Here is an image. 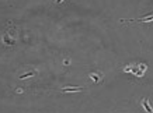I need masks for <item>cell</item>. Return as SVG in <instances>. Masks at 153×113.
I'll return each instance as SVG.
<instances>
[{
	"label": "cell",
	"mask_w": 153,
	"mask_h": 113,
	"mask_svg": "<svg viewBox=\"0 0 153 113\" xmlns=\"http://www.w3.org/2000/svg\"><path fill=\"white\" fill-rule=\"evenodd\" d=\"M122 21H129V23H150V21H153V15H148V17H142V18H132V20H122Z\"/></svg>",
	"instance_id": "1"
},
{
	"label": "cell",
	"mask_w": 153,
	"mask_h": 113,
	"mask_svg": "<svg viewBox=\"0 0 153 113\" xmlns=\"http://www.w3.org/2000/svg\"><path fill=\"white\" fill-rule=\"evenodd\" d=\"M60 91L62 92H80V91H83V87H65Z\"/></svg>",
	"instance_id": "2"
},
{
	"label": "cell",
	"mask_w": 153,
	"mask_h": 113,
	"mask_svg": "<svg viewBox=\"0 0 153 113\" xmlns=\"http://www.w3.org/2000/svg\"><path fill=\"white\" fill-rule=\"evenodd\" d=\"M3 42H4L6 45H13L14 43V36L10 35L9 32H6L4 35H3Z\"/></svg>",
	"instance_id": "3"
},
{
	"label": "cell",
	"mask_w": 153,
	"mask_h": 113,
	"mask_svg": "<svg viewBox=\"0 0 153 113\" xmlns=\"http://www.w3.org/2000/svg\"><path fill=\"white\" fill-rule=\"evenodd\" d=\"M90 78H91L94 82H100L102 78V74L101 73H91V74H90Z\"/></svg>",
	"instance_id": "4"
},
{
	"label": "cell",
	"mask_w": 153,
	"mask_h": 113,
	"mask_svg": "<svg viewBox=\"0 0 153 113\" xmlns=\"http://www.w3.org/2000/svg\"><path fill=\"white\" fill-rule=\"evenodd\" d=\"M142 103H143V108H145V110H146V112H149V113L153 112V109L150 108V105L148 103V99H143V101H142Z\"/></svg>",
	"instance_id": "5"
},
{
	"label": "cell",
	"mask_w": 153,
	"mask_h": 113,
	"mask_svg": "<svg viewBox=\"0 0 153 113\" xmlns=\"http://www.w3.org/2000/svg\"><path fill=\"white\" fill-rule=\"evenodd\" d=\"M33 76H35V71L25 73V74H23V76H20V80H24V78H27V77H33Z\"/></svg>",
	"instance_id": "6"
},
{
	"label": "cell",
	"mask_w": 153,
	"mask_h": 113,
	"mask_svg": "<svg viewBox=\"0 0 153 113\" xmlns=\"http://www.w3.org/2000/svg\"><path fill=\"white\" fill-rule=\"evenodd\" d=\"M56 3H58V4H59V3H62V1H63V0H55Z\"/></svg>",
	"instance_id": "7"
}]
</instances>
